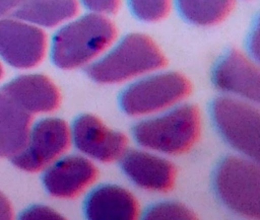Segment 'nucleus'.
Masks as SVG:
<instances>
[{
    "mask_svg": "<svg viewBox=\"0 0 260 220\" xmlns=\"http://www.w3.org/2000/svg\"><path fill=\"white\" fill-rule=\"evenodd\" d=\"M112 21L100 13L84 14L60 27L52 38L51 59L61 69L89 63L115 40Z\"/></svg>",
    "mask_w": 260,
    "mask_h": 220,
    "instance_id": "1",
    "label": "nucleus"
},
{
    "mask_svg": "<svg viewBox=\"0 0 260 220\" xmlns=\"http://www.w3.org/2000/svg\"><path fill=\"white\" fill-rule=\"evenodd\" d=\"M166 59L155 43L145 34L129 33L112 50L86 68L99 83H118L156 70Z\"/></svg>",
    "mask_w": 260,
    "mask_h": 220,
    "instance_id": "2",
    "label": "nucleus"
},
{
    "mask_svg": "<svg viewBox=\"0 0 260 220\" xmlns=\"http://www.w3.org/2000/svg\"><path fill=\"white\" fill-rule=\"evenodd\" d=\"M199 133L198 109L188 103L132 127V136L140 146L166 154L186 152L194 145Z\"/></svg>",
    "mask_w": 260,
    "mask_h": 220,
    "instance_id": "3",
    "label": "nucleus"
},
{
    "mask_svg": "<svg viewBox=\"0 0 260 220\" xmlns=\"http://www.w3.org/2000/svg\"><path fill=\"white\" fill-rule=\"evenodd\" d=\"M259 182L257 162L233 155L220 159L212 173V188L220 203L249 218L260 216Z\"/></svg>",
    "mask_w": 260,
    "mask_h": 220,
    "instance_id": "4",
    "label": "nucleus"
},
{
    "mask_svg": "<svg viewBox=\"0 0 260 220\" xmlns=\"http://www.w3.org/2000/svg\"><path fill=\"white\" fill-rule=\"evenodd\" d=\"M210 116L219 135L233 148L258 162L259 111L230 96H217L210 103Z\"/></svg>",
    "mask_w": 260,
    "mask_h": 220,
    "instance_id": "5",
    "label": "nucleus"
},
{
    "mask_svg": "<svg viewBox=\"0 0 260 220\" xmlns=\"http://www.w3.org/2000/svg\"><path fill=\"white\" fill-rule=\"evenodd\" d=\"M189 81L180 73L164 72L137 80L119 95L121 109L129 116L150 114L172 105L188 95Z\"/></svg>",
    "mask_w": 260,
    "mask_h": 220,
    "instance_id": "6",
    "label": "nucleus"
},
{
    "mask_svg": "<svg viewBox=\"0 0 260 220\" xmlns=\"http://www.w3.org/2000/svg\"><path fill=\"white\" fill-rule=\"evenodd\" d=\"M68 146L67 124L58 118H45L35 124L28 133L26 145L10 160L20 169L36 172L56 159Z\"/></svg>",
    "mask_w": 260,
    "mask_h": 220,
    "instance_id": "7",
    "label": "nucleus"
},
{
    "mask_svg": "<svg viewBox=\"0 0 260 220\" xmlns=\"http://www.w3.org/2000/svg\"><path fill=\"white\" fill-rule=\"evenodd\" d=\"M45 32L31 24L15 19H0V56L19 69L38 65L46 52Z\"/></svg>",
    "mask_w": 260,
    "mask_h": 220,
    "instance_id": "8",
    "label": "nucleus"
},
{
    "mask_svg": "<svg viewBox=\"0 0 260 220\" xmlns=\"http://www.w3.org/2000/svg\"><path fill=\"white\" fill-rule=\"evenodd\" d=\"M71 136L79 151L103 162L119 158L127 145L124 134L109 129L99 118L89 114H82L73 121Z\"/></svg>",
    "mask_w": 260,
    "mask_h": 220,
    "instance_id": "9",
    "label": "nucleus"
},
{
    "mask_svg": "<svg viewBox=\"0 0 260 220\" xmlns=\"http://www.w3.org/2000/svg\"><path fill=\"white\" fill-rule=\"evenodd\" d=\"M211 80L221 91L259 102V68L237 50H230L218 59L212 68Z\"/></svg>",
    "mask_w": 260,
    "mask_h": 220,
    "instance_id": "10",
    "label": "nucleus"
},
{
    "mask_svg": "<svg viewBox=\"0 0 260 220\" xmlns=\"http://www.w3.org/2000/svg\"><path fill=\"white\" fill-rule=\"evenodd\" d=\"M96 175V168L89 160L78 155H68L47 168L42 180L51 196L70 199L87 188Z\"/></svg>",
    "mask_w": 260,
    "mask_h": 220,
    "instance_id": "11",
    "label": "nucleus"
},
{
    "mask_svg": "<svg viewBox=\"0 0 260 220\" xmlns=\"http://www.w3.org/2000/svg\"><path fill=\"white\" fill-rule=\"evenodd\" d=\"M123 172L137 187L167 192L174 186L176 168L169 160L141 150H128L120 160Z\"/></svg>",
    "mask_w": 260,
    "mask_h": 220,
    "instance_id": "12",
    "label": "nucleus"
},
{
    "mask_svg": "<svg viewBox=\"0 0 260 220\" xmlns=\"http://www.w3.org/2000/svg\"><path fill=\"white\" fill-rule=\"evenodd\" d=\"M83 213L90 220H134L138 215V204L126 189L101 185L86 196Z\"/></svg>",
    "mask_w": 260,
    "mask_h": 220,
    "instance_id": "13",
    "label": "nucleus"
},
{
    "mask_svg": "<svg viewBox=\"0 0 260 220\" xmlns=\"http://www.w3.org/2000/svg\"><path fill=\"white\" fill-rule=\"evenodd\" d=\"M1 89L29 114L52 112L60 102L58 88L43 74L18 76Z\"/></svg>",
    "mask_w": 260,
    "mask_h": 220,
    "instance_id": "14",
    "label": "nucleus"
},
{
    "mask_svg": "<svg viewBox=\"0 0 260 220\" xmlns=\"http://www.w3.org/2000/svg\"><path fill=\"white\" fill-rule=\"evenodd\" d=\"M31 114L0 88V158L11 157L26 145Z\"/></svg>",
    "mask_w": 260,
    "mask_h": 220,
    "instance_id": "15",
    "label": "nucleus"
},
{
    "mask_svg": "<svg viewBox=\"0 0 260 220\" xmlns=\"http://www.w3.org/2000/svg\"><path fill=\"white\" fill-rule=\"evenodd\" d=\"M78 10L76 0L22 1L11 16L45 27H53L71 17Z\"/></svg>",
    "mask_w": 260,
    "mask_h": 220,
    "instance_id": "16",
    "label": "nucleus"
},
{
    "mask_svg": "<svg viewBox=\"0 0 260 220\" xmlns=\"http://www.w3.org/2000/svg\"><path fill=\"white\" fill-rule=\"evenodd\" d=\"M181 16L197 25L221 21L234 6V0H175Z\"/></svg>",
    "mask_w": 260,
    "mask_h": 220,
    "instance_id": "17",
    "label": "nucleus"
},
{
    "mask_svg": "<svg viewBox=\"0 0 260 220\" xmlns=\"http://www.w3.org/2000/svg\"><path fill=\"white\" fill-rule=\"evenodd\" d=\"M142 218L146 220H191L195 218V214L181 203L165 201L145 208Z\"/></svg>",
    "mask_w": 260,
    "mask_h": 220,
    "instance_id": "18",
    "label": "nucleus"
},
{
    "mask_svg": "<svg viewBox=\"0 0 260 220\" xmlns=\"http://www.w3.org/2000/svg\"><path fill=\"white\" fill-rule=\"evenodd\" d=\"M132 13L143 21H156L170 10V0H128Z\"/></svg>",
    "mask_w": 260,
    "mask_h": 220,
    "instance_id": "19",
    "label": "nucleus"
},
{
    "mask_svg": "<svg viewBox=\"0 0 260 220\" xmlns=\"http://www.w3.org/2000/svg\"><path fill=\"white\" fill-rule=\"evenodd\" d=\"M19 219L22 220H63L59 213L54 211L53 209L42 206V205H35L27 209H25L20 215Z\"/></svg>",
    "mask_w": 260,
    "mask_h": 220,
    "instance_id": "20",
    "label": "nucleus"
},
{
    "mask_svg": "<svg viewBox=\"0 0 260 220\" xmlns=\"http://www.w3.org/2000/svg\"><path fill=\"white\" fill-rule=\"evenodd\" d=\"M84 7L88 10L100 13V14H110L114 13L118 7L120 0H80Z\"/></svg>",
    "mask_w": 260,
    "mask_h": 220,
    "instance_id": "21",
    "label": "nucleus"
},
{
    "mask_svg": "<svg viewBox=\"0 0 260 220\" xmlns=\"http://www.w3.org/2000/svg\"><path fill=\"white\" fill-rule=\"evenodd\" d=\"M13 218L11 204L8 199L0 192V220H9Z\"/></svg>",
    "mask_w": 260,
    "mask_h": 220,
    "instance_id": "22",
    "label": "nucleus"
},
{
    "mask_svg": "<svg viewBox=\"0 0 260 220\" xmlns=\"http://www.w3.org/2000/svg\"><path fill=\"white\" fill-rule=\"evenodd\" d=\"M21 2L22 0H0V17L16 8Z\"/></svg>",
    "mask_w": 260,
    "mask_h": 220,
    "instance_id": "23",
    "label": "nucleus"
},
{
    "mask_svg": "<svg viewBox=\"0 0 260 220\" xmlns=\"http://www.w3.org/2000/svg\"><path fill=\"white\" fill-rule=\"evenodd\" d=\"M249 44H250L251 52H255V56L257 57V53H258V29H257V27L255 28V31L252 32Z\"/></svg>",
    "mask_w": 260,
    "mask_h": 220,
    "instance_id": "24",
    "label": "nucleus"
},
{
    "mask_svg": "<svg viewBox=\"0 0 260 220\" xmlns=\"http://www.w3.org/2000/svg\"><path fill=\"white\" fill-rule=\"evenodd\" d=\"M2 74H3V69H2V66L0 64V78L2 77Z\"/></svg>",
    "mask_w": 260,
    "mask_h": 220,
    "instance_id": "25",
    "label": "nucleus"
}]
</instances>
